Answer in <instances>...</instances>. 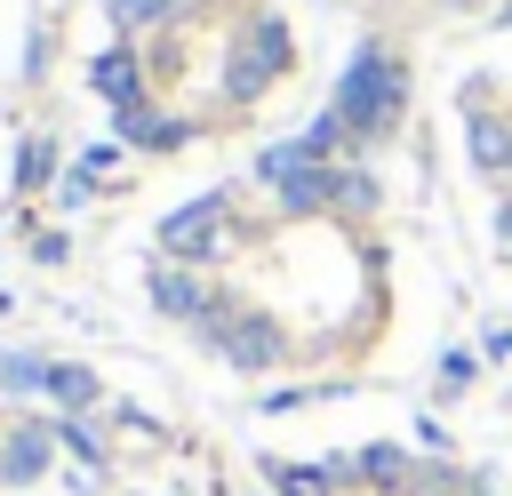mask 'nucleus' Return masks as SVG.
<instances>
[{"mask_svg": "<svg viewBox=\"0 0 512 496\" xmlns=\"http://www.w3.org/2000/svg\"><path fill=\"white\" fill-rule=\"evenodd\" d=\"M400 96H408V72L384 48H360L352 72H344V88H336V120H352L360 136H384L400 120Z\"/></svg>", "mask_w": 512, "mask_h": 496, "instance_id": "1", "label": "nucleus"}, {"mask_svg": "<svg viewBox=\"0 0 512 496\" xmlns=\"http://www.w3.org/2000/svg\"><path fill=\"white\" fill-rule=\"evenodd\" d=\"M240 376H264V368H280V352H288V328L272 320V312H232V320H216V328H200Z\"/></svg>", "mask_w": 512, "mask_h": 496, "instance_id": "2", "label": "nucleus"}, {"mask_svg": "<svg viewBox=\"0 0 512 496\" xmlns=\"http://www.w3.org/2000/svg\"><path fill=\"white\" fill-rule=\"evenodd\" d=\"M216 248H224V192H200V200H184L176 216H160V256L200 264V256H216Z\"/></svg>", "mask_w": 512, "mask_h": 496, "instance_id": "3", "label": "nucleus"}, {"mask_svg": "<svg viewBox=\"0 0 512 496\" xmlns=\"http://www.w3.org/2000/svg\"><path fill=\"white\" fill-rule=\"evenodd\" d=\"M280 72H288V24H280V16H256V32L240 40V56H232V80H224V88L248 104V96H264Z\"/></svg>", "mask_w": 512, "mask_h": 496, "instance_id": "4", "label": "nucleus"}, {"mask_svg": "<svg viewBox=\"0 0 512 496\" xmlns=\"http://www.w3.org/2000/svg\"><path fill=\"white\" fill-rule=\"evenodd\" d=\"M48 448H56V424L16 416V424L0 432V488H32V480L48 472Z\"/></svg>", "mask_w": 512, "mask_h": 496, "instance_id": "5", "label": "nucleus"}, {"mask_svg": "<svg viewBox=\"0 0 512 496\" xmlns=\"http://www.w3.org/2000/svg\"><path fill=\"white\" fill-rule=\"evenodd\" d=\"M152 304L168 312V320H192V328H216L224 320V304L208 296V280H192V272H176V264H152Z\"/></svg>", "mask_w": 512, "mask_h": 496, "instance_id": "6", "label": "nucleus"}, {"mask_svg": "<svg viewBox=\"0 0 512 496\" xmlns=\"http://www.w3.org/2000/svg\"><path fill=\"white\" fill-rule=\"evenodd\" d=\"M360 480L384 488V496H416V464H408V448H392V440H368V448H360Z\"/></svg>", "mask_w": 512, "mask_h": 496, "instance_id": "7", "label": "nucleus"}, {"mask_svg": "<svg viewBox=\"0 0 512 496\" xmlns=\"http://www.w3.org/2000/svg\"><path fill=\"white\" fill-rule=\"evenodd\" d=\"M336 192H344V176H328L320 160H304V168H288V176H280V200H288V208H328Z\"/></svg>", "mask_w": 512, "mask_h": 496, "instance_id": "8", "label": "nucleus"}, {"mask_svg": "<svg viewBox=\"0 0 512 496\" xmlns=\"http://www.w3.org/2000/svg\"><path fill=\"white\" fill-rule=\"evenodd\" d=\"M40 392H48L56 408H72V416H80V408H96V392H104V384H96V368H72V360H48V384H40Z\"/></svg>", "mask_w": 512, "mask_h": 496, "instance_id": "9", "label": "nucleus"}, {"mask_svg": "<svg viewBox=\"0 0 512 496\" xmlns=\"http://www.w3.org/2000/svg\"><path fill=\"white\" fill-rule=\"evenodd\" d=\"M120 136L144 144V152H176V144H184V120H168V112H136V104H128V112H120Z\"/></svg>", "mask_w": 512, "mask_h": 496, "instance_id": "10", "label": "nucleus"}, {"mask_svg": "<svg viewBox=\"0 0 512 496\" xmlns=\"http://www.w3.org/2000/svg\"><path fill=\"white\" fill-rule=\"evenodd\" d=\"M88 88H96V96H112V104L128 112V104H136V56H120V48H112V56H96Z\"/></svg>", "mask_w": 512, "mask_h": 496, "instance_id": "11", "label": "nucleus"}, {"mask_svg": "<svg viewBox=\"0 0 512 496\" xmlns=\"http://www.w3.org/2000/svg\"><path fill=\"white\" fill-rule=\"evenodd\" d=\"M264 480H272L280 496H328V488H336L320 464H280V456H264Z\"/></svg>", "mask_w": 512, "mask_h": 496, "instance_id": "12", "label": "nucleus"}, {"mask_svg": "<svg viewBox=\"0 0 512 496\" xmlns=\"http://www.w3.org/2000/svg\"><path fill=\"white\" fill-rule=\"evenodd\" d=\"M472 160L480 168H512V128L504 120H472Z\"/></svg>", "mask_w": 512, "mask_h": 496, "instance_id": "13", "label": "nucleus"}, {"mask_svg": "<svg viewBox=\"0 0 512 496\" xmlns=\"http://www.w3.org/2000/svg\"><path fill=\"white\" fill-rule=\"evenodd\" d=\"M0 384H8V392H40V384H48V360H32V352H0Z\"/></svg>", "mask_w": 512, "mask_h": 496, "instance_id": "14", "label": "nucleus"}, {"mask_svg": "<svg viewBox=\"0 0 512 496\" xmlns=\"http://www.w3.org/2000/svg\"><path fill=\"white\" fill-rule=\"evenodd\" d=\"M56 440H64V448H72L80 464H96V472H104V440H96V432H88L80 416H64V424H56Z\"/></svg>", "mask_w": 512, "mask_h": 496, "instance_id": "15", "label": "nucleus"}, {"mask_svg": "<svg viewBox=\"0 0 512 496\" xmlns=\"http://www.w3.org/2000/svg\"><path fill=\"white\" fill-rule=\"evenodd\" d=\"M48 168H56V152H48V144H40V136H32V144H24V152H16V176H24V184H40V176H48Z\"/></svg>", "mask_w": 512, "mask_h": 496, "instance_id": "16", "label": "nucleus"}, {"mask_svg": "<svg viewBox=\"0 0 512 496\" xmlns=\"http://www.w3.org/2000/svg\"><path fill=\"white\" fill-rule=\"evenodd\" d=\"M112 16L120 24H152V16H168V0H112Z\"/></svg>", "mask_w": 512, "mask_h": 496, "instance_id": "17", "label": "nucleus"}, {"mask_svg": "<svg viewBox=\"0 0 512 496\" xmlns=\"http://www.w3.org/2000/svg\"><path fill=\"white\" fill-rule=\"evenodd\" d=\"M440 384L464 392V384H472V352H448V360H440Z\"/></svg>", "mask_w": 512, "mask_h": 496, "instance_id": "18", "label": "nucleus"}, {"mask_svg": "<svg viewBox=\"0 0 512 496\" xmlns=\"http://www.w3.org/2000/svg\"><path fill=\"white\" fill-rule=\"evenodd\" d=\"M488 352H504V360H512V328H504V336H488Z\"/></svg>", "mask_w": 512, "mask_h": 496, "instance_id": "19", "label": "nucleus"}, {"mask_svg": "<svg viewBox=\"0 0 512 496\" xmlns=\"http://www.w3.org/2000/svg\"><path fill=\"white\" fill-rule=\"evenodd\" d=\"M472 496H480V488H472Z\"/></svg>", "mask_w": 512, "mask_h": 496, "instance_id": "20", "label": "nucleus"}]
</instances>
